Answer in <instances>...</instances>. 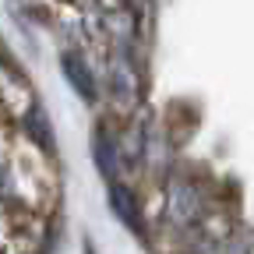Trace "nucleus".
<instances>
[{"mask_svg":"<svg viewBox=\"0 0 254 254\" xmlns=\"http://www.w3.org/2000/svg\"><path fill=\"white\" fill-rule=\"evenodd\" d=\"M106 95L117 110H134L141 99V78H138V64L131 57V50H110L106 57Z\"/></svg>","mask_w":254,"mask_h":254,"instance_id":"7ed1b4c3","label":"nucleus"},{"mask_svg":"<svg viewBox=\"0 0 254 254\" xmlns=\"http://www.w3.org/2000/svg\"><path fill=\"white\" fill-rule=\"evenodd\" d=\"M106 205L131 233H141V208H138V198L127 184H120V180L106 184Z\"/></svg>","mask_w":254,"mask_h":254,"instance_id":"20e7f679","label":"nucleus"},{"mask_svg":"<svg viewBox=\"0 0 254 254\" xmlns=\"http://www.w3.org/2000/svg\"><path fill=\"white\" fill-rule=\"evenodd\" d=\"M85 18L110 50H131L138 43V14L127 0H85Z\"/></svg>","mask_w":254,"mask_h":254,"instance_id":"f257e3e1","label":"nucleus"},{"mask_svg":"<svg viewBox=\"0 0 254 254\" xmlns=\"http://www.w3.org/2000/svg\"><path fill=\"white\" fill-rule=\"evenodd\" d=\"M64 74H67V81L74 85V92L85 103L99 99V81H95V74L88 71V64H85L81 53H64Z\"/></svg>","mask_w":254,"mask_h":254,"instance_id":"39448f33","label":"nucleus"},{"mask_svg":"<svg viewBox=\"0 0 254 254\" xmlns=\"http://www.w3.org/2000/svg\"><path fill=\"white\" fill-rule=\"evenodd\" d=\"M163 215L173 230L180 233H194L198 226H205V215H208V198L198 180L190 177H173L166 184V205Z\"/></svg>","mask_w":254,"mask_h":254,"instance_id":"f03ea898","label":"nucleus"},{"mask_svg":"<svg viewBox=\"0 0 254 254\" xmlns=\"http://www.w3.org/2000/svg\"><path fill=\"white\" fill-rule=\"evenodd\" d=\"M92 155H95L99 173L106 177V184L120 177V141L106 131V127H103V131H95V138H92Z\"/></svg>","mask_w":254,"mask_h":254,"instance_id":"423d86ee","label":"nucleus"}]
</instances>
